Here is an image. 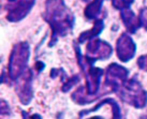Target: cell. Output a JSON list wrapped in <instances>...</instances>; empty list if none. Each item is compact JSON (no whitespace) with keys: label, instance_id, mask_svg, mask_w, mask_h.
<instances>
[{"label":"cell","instance_id":"obj_1","mask_svg":"<svg viewBox=\"0 0 147 119\" xmlns=\"http://www.w3.org/2000/svg\"><path fill=\"white\" fill-rule=\"evenodd\" d=\"M42 16L52 29L49 46H53L59 38L65 37L73 29L75 23L73 12L67 7L65 0H46Z\"/></svg>","mask_w":147,"mask_h":119},{"label":"cell","instance_id":"obj_2","mask_svg":"<svg viewBox=\"0 0 147 119\" xmlns=\"http://www.w3.org/2000/svg\"><path fill=\"white\" fill-rule=\"evenodd\" d=\"M123 102L135 108H144L147 104V91L135 78H128L123 85L113 91Z\"/></svg>","mask_w":147,"mask_h":119},{"label":"cell","instance_id":"obj_3","mask_svg":"<svg viewBox=\"0 0 147 119\" xmlns=\"http://www.w3.org/2000/svg\"><path fill=\"white\" fill-rule=\"evenodd\" d=\"M29 57L30 46L27 42H18L13 46L8 65V74L11 79L16 81L26 71Z\"/></svg>","mask_w":147,"mask_h":119},{"label":"cell","instance_id":"obj_4","mask_svg":"<svg viewBox=\"0 0 147 119\" xmlns=\"http://www.w3.org/2000/svg\"><path fill=\"white\" fill-rule=\"evenodd\" d=\"M32 71L30 69H26L24 73L16 79V91L18 99L24 105H28L33 98V88H32Z\"/></svg>","mask_w":147,"mask_h":119},{"label":"cell","instance_id":"obj_5","mask_svg":"<svg viewBox=\"0 0 147 119\" xmlns=\"http://www.w3.org/2000/svg\"><path fill=\"white\" fill-rule=\"evenodd\" d=\"M129 70H127L125 67L120 66L118 63H112L107 67L105 71V84L106 87H110L111 90L114 91L120 85L128 79Z\"/></svg>","mask_w":147,"mask_h":119},{"label":"cell","instance_id":"obj_6","mask_svg":"<svg viewBox=\"0 0 147 119\" xmlns=\"http://www.w3.org/2000/svg\"><path fill=\"white\" fill-rule=\"evenodd\" d=\"M86 55L92 58L94 61L97 60H106L112 56L113 47L106 41L100 39H92L88 41L86 45Z\"/></svg>","mask_w":147,"mask_h":119},{"label":"cell","instance_id":"obj_7","mask_svg":"<svg viewBox=\"0 0 147 119\" xmlns=\"http://www.w3.org/2000/svg\"><path fill=\"white\" fill-rule=\"evenodd\" d=\"M135 52L136 44L134 43L133 39L128 33H121L116 42V53L118 59L123 62L130 61L135 56Z\"/></svg>","mask_w":147,"mask_h":119},{"label":"cell","instance_id":"obj_8","mask_svg":"<svg viewBox=\"0 0 147 119\" xmlns=\"http://www.w3.org/2000/svg\"><path fill=\"white\" fill-rule=\"evenodd\" d=\"M36 4V0H18L8 9L7 19L11 23L23 21Z\"/></svg>","mask_w":147,"mask_h":119},{"label":"cell","instance_id":"obj_9","mask_svg":"<svg viewBox=\"0 0 147 119\" xmlns=\"http://www.w3.org/2000/svg\"><path fill=\"white\" fill-rule=\"evenodd\" d=\"M84 73H85L86 76L85 87L87 92L92 97L94 95H98V91L100 89V84H101V78L104 74V71L100 68L91 66Z\"/></svg>","mask_w":147,"mask_h":119},{"label":"cell","instance_id":"obj_10","mask_svg":"<svg viewBox=\"0 0 147 119\" xmlns=\"http://www.w3.org/2000/svg\"><path fill=\"white\" fill-rule=\"evenodd\" d=\"M120 17H121V21H123L126 29L130 33H135L141 27L140 17L136 16L135 13L130 8L121 10L120 11Z\"/></svg>","mask_w":147,"mask_h":119},{"label":"cell","instance_id":"obj_11","mask_svg":"<svg viewBox=\"0 0 147 119\" xmlns=\"http://www.w3.org/2000/svg\"><path fill=\"white\" fill-rule=\"evenodd\" d=\"M103 29H104V22H103V19L97 18L94 21L92 28L87 30V31H84V32H82L80 34V37H78V43H84L86 41L92 40V39L98 37L99 34L102 32Z\"/></svg>","mask_w":147,"mask_h":119},{"label":"cell","instance_id":"obj_12","mask_svg":"<svg viewBox=\"0 0 147 119\" xmlns=\"http://www.w3.org/2000/svg\"><path fill=\"white\" fill-rule=\"evenodd\" d=\"M103 0H91L84 10V15L89 21H96L102 10Z\"/></svg>","mask_w":147,"mask_h":119},{"label":"cell","instance_id":"obj_13","mask_svg":"<svg viewBox=\"0 0 147 119\" xmlns=\"http://www.w3.org/2000/svg\"><path fill=\"white\" fill-rule=\"evenodd\" d=\"M80 81H81V78H80L78 75H73L72 77H69L67 82L63 83V85H62V87H61V90L63 91V92H68L72 87L75 86V85H78V83H80Z\"/></svg>","mask_w":147,"mask_h":119},{"label":"cell","instance_id":"obj_14","mask_svg":"<svg viewBox=\"0 0 147 119\" xmlns=\"http://www.w3.org/2000/svg\"><path fill=\"white\" fill-rule=\"evenodd\" d=\"M134 2V0H112V5L114 9L121 11L123 9L130 8V5Z\"/></svg>","mask_w":147,"mask_h":119},{"label":"cell","instance_id":"obj_15","mask_svg":"<svg viewBox=\"0 0 147 119\" xmlns=\"http://www.w3.org/2000/svg\"><path fill=\"white\" fill-rule=\"evenodd\" d=\"M139 17H140V22H141V26L147 31V8L141 9Z\"/></svg>","mask_w":147,"mask_h":119},{"label":"cell","instance_id":"obj_16","mask_svg":"<svg viewBox=\"0 0 147 119\" xmlns=\"http://www.w3.org/2000/svg\"><path fill=\"white\" fill-rule=\"evenodd\" d=\"M138 66L142 71L147 72V54L146 55H142L138 58Z\"/></svg>","mask_w":147,"mask_h":119},{"label":"cell","instance_id":"obj_17","mask_svg":"<svg viewBox=\"0 0 147 119\" xmlns=\"http://www.w3.org/2000/svg\"><path fill=\"white\" fill-rule=\"evenodd\" d=\"M0 114L1 115H5V114H10V107L7 104V102L4 100H1L0 101Z\"/></svg>","mask_w":147,"mask_h":119},{"label":"cell","instance_id":"obj_18","mask_svg":"<svg viewBox=\"0 0 147 119\" xmlns=\"http://www.w3.org/2000/svg\"><path fill=\"white\" fill-rule=\"evenodd\" d=\"M44 67H45V65L43 63V62H41V61H38L37 63H36V66H34V69L38 71V72H41L43 69H44Z\"/></svg>","mask_w":147,"mask_h":119},{"label":"cell","instance_id":"obj_19","mask_svg":"<svg viewBox=\"0 0 147 119\" xmlns=\"http://www.w3.org/2000/svg\"><path fill=\"white\" fill-rule=\"evenodd\" d=\"M8 1H10V2H14V1H17V0H8Z\"/></svg>","mask_w":147,"mask_h":119},{"label":"cell","instance_id":"obj_20","mask_svg":"<svg viewBox=\"0 0 147 119\" xmlns=\"http://www.w3.org/2000/svg\"><path fill=\"white\" fill-rule=\"evenodd\" d=\"M84 1H89V0H84Z\"/></svg>","mask_w":147,"mask_h":119}]
</instances>
